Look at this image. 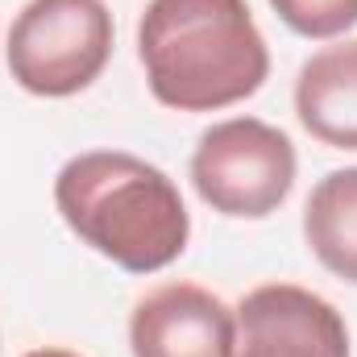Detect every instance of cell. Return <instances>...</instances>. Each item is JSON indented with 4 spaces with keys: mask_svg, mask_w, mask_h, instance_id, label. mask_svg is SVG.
I'll use <instances>...</instances> for the list:
<instances>
[{
    "mask_svg": "<svg viewBox=\"0 0 357 357\" xmlns=\"http://www.w3.org/2000/svg\"><path fill=\"white\" fill-rule=\"evenodd\" d=\"M137 54L154 100L178 112L229 108L270 75L266 38L245 0H150Z\"/></svg>",
    "mask_w": 357,
    "mask_h": 357,
    "instance_id": "cell-1",
    "label": "cell"
},
{
    "mask_svg": "<svg viewBox=\"0 0 357 357\" xmlns=\"http://www.w3.org/2000/svg\"><path fill=\"white\" fill-rule=\"evenodd\" d=\"M112 59L104 0H29L8 29V71L33 96H75Z\"/></svg>",
    "mask_w": 357,
    "mask_h": 357,
    "instance_id": "cell-3",
    "label": "cell"
},
{
    "mask_svg": "<svg viewBox=\"0 0 357 357\" xmlns=\"http://www.w3.org/2000/svg\"><path fill=\"white\" fill-rule=\"evenodd\" d=\"M25 357H79V354H71V349H33Z\"/></svg>",
    "mask_w": 357,
    "mask_h": 357,
    "instance_id": "cell-10",
    "label": "cell"
},
{
    "mask_svg": "<svg viewBox=\"0 0 357 357\" xmlns=\"http://www.w3.org/2000/svg\"><path fill=\"white\" fill-rule=\"evenodd\" d=\"M270 4L303 38H337L357 25V0H270Z\"/></svg>",
    "mask_w": 357,
    "mask_h": 357,
    "instance_id": "cell-9",
    "label": "cell"
},
{
    "mask_svg": "<svg viewBox=\"0 0 357 357\" xmlns=\"http://www.w3.org/2000/svg\"><path fill=\"white\" fill-rule=\"evenodd\" d=\"M303 237L337 278L357 287V167L316 183L303 208Z\"/></svg>",
    "mask_w": 357,
    "mask_h": 357,
    "instance_id": "cell-8",
    "label": "cell"
},
{
    "mask_svg": "<svg viewBox=\"0 0 357 357\" xmlns=\"http://www.w3.org/2000/svg\"><path fill=\"white\" fill-rule=\"evenodd\" d=\"M295 112L324 146L357 150V42L324 46L299 67Z\"/></svg>",
    "mask_w": 357,
    "mask_h": 357,
    "instance_id": "cell-7",
    "label": "cell"
},
{
    "mask_svg": "<svg viewBox=\"0 0 357 357\" xmlns=\"http://www.w3.org/2000/svg\"><path fill=\"white\" fill-rule=\"evenodd\" d=\"M191 183L199 199L225 216H270L291 195L295 146L282 129L258 116L220 121L191 154Z\"/></svg>",
    "mask_w": 357,
    "mask_h": 357,
    "instance_id": "cell-4",
    "label": "cell"
},
{
    "mask_svg": "<svg viewBox=\"0 0 357 357\" xmlns=\"http://www.w3.org/2000/svg\"><path fill=\"white\" fill-rule=\"evenodd\" d=\"M67 229L129 274H154L187 250V208L167 171L121 150L71 158L54 178Z\"/></svg>",
    "mask_w": 357,
    "mask_h": 357,
    "instance_id": "cell-2",
    "label": "cell"
},
{
    "mask_svg": "<svg viewBox=\"0 0 357 357\" xmlns=\"http://www.w3.org/2000/svg\"><path fill=\"white\" fill-rule=\"evenodd\" d=\"M129 345L133 357H233L237 312L195 282H167L137 299Z\"/></svg>",
    "mask_w": 357,
    "mask_h": 357,
    "instance_id": "cell-6",
    "label": "cell"
},
{
    "mask_svg": "<svg viewBox=\"0 0 357 357\" xmlns=\"http://www.w3.org/2000/svg\"><path fill=\"white\" fill-rule=\"evenodd\" d=\"M233 357H349V328L328 299L270 282L237 307Z\"/></svg>",
    "mask_w": 357,
    "mask_h": 357,
    "instance_id": "cell-5",
    "label": "cell"
}]
</instances>
